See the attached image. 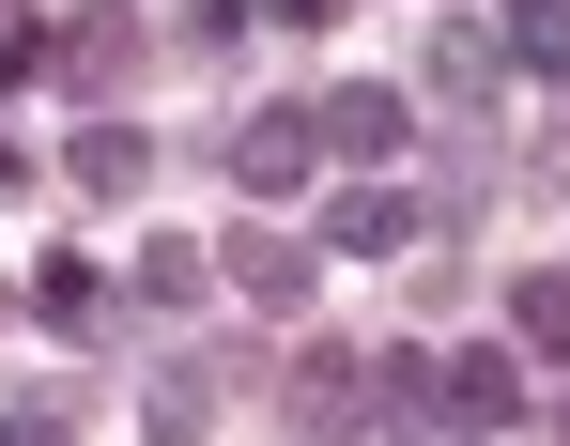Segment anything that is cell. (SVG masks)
<instances>
[{"label":"cell","instance_id":"7","mask_svg":"<svg viewBox=\"0 0 570 446\" xmlns=\"http://www.w3.org/2000/svg\"><path fill=\"white\" fill-rule=\"evenodd\" d=\"M47 62H62V92H124V62H139V16H124V0H108V16H78V31H47Z\"/></svg>","mask_w":570,"mask_h":446},{"label":"cell","instance_id":"1","mask_svg":"<svg viewBox=\"0 0 570 446\" xmlns=\"http://www.w3.org/2000/svg\"><path fill=\"white\" fill-rule=\"evenodd\" d=\"M371 385H385V432H416V446H509V416H524V369H509V355H432V339H385Z\"/></svg>","mask_w":570,"mask_h":446},{"label":"cell","instance_id":"6","mask_svg":"<svg viewBox=\"0 0 570 446\" xmlns=\"http://www.w3.org/2000/svg\"><path fill=\"white\" fill-rule=\"evenodd\" d=\"M216 170L247 185V200H293V185H308V108H247V123L216 139Z\"/></svg>","mask_w":570,"mask_h":446},{"label":"cell","instance_id":"16","mask_svg":"<svg viewBox=\"0 0 570 446\" xmlns=\"http://www.w3.org/2000/svg\"><path fill=\"white\" fill-rule=\"evenodd\" d=\"M31 62H47V31H31V16H0V92L31 78Z\"/></svg>","mask_w":570,"mask_h":446},{"label":"cell","instance_id":"8","mask_svg":"<svg viewBox=\"0 0 570 446\" xmlns=\"http://www.w3.org/2000/svg\"><path fill=\"white\" fill-rule=\"evenodd\" d=\"M216 400H232V385H216L200 355H170L155 385H139V446H200V432H216Z\"/></svg>","mask_w":570,"mask_h":446},{"label":"cell","instance_id":"9","mask_svg":"<svg viewBox=\"0 0 570 446\" xmlns=\"http://www.w3.org/2000/svg\"><path fill=\"white\" fill-rule=\"evenodd\" d=\"M232 293H247V308H308V277H324V247H293V231H232Z\"/></svg>","mask_w":570,"mask_h":446},{"label":"cell","instance_id":"5","mask_svg":"<svg viewBox=\"0 0 570 446\" xmlns=\"http://www.w3.org/2000/svg\"><path fill=\"white\" fill-rule=\"evenodd\" d=\"M308 247H324V262H416V247H432V200H401V185L355 170V200H340Z\"/></svg>","mask_w":570,"mask_h":446},{"label":"cell","instance_id":"11","mask_svg":"<svg viewBox=\"0 0 570 446\" xmlns=\"http://www.w3.org/2000/svg\"><path fill=\"white\" fill-rule=\"evenodd\" d=\"M509 339H524V355H570V262L509 277Z\"/></svg>","mask_w":570,"mask_h":446},{"label":"cell","instance_id":"2","mask_svg":"<svg viewBox=\"0 0 570 446\" xmlns=\"http://www.w3.org/2000/svg\"><path fill=\"white\" fill-rule=\"evenodd\" d=\"M278 432H293V446H355V432H385L371 355H355V339H308V355L278 369Z\"/></svg>","mask_w":570,"mask_h":446},{"label":"cell","instance_id":"10","mask_svg":"<svg viewBox=\"0 0 570 446\" xmlns=\"http://www.w3.org/2000/svg\"><path fill=\"white\" fill-rule=\"evenodd\" d=\"M78 185H94V200H139V185H155V139H139V123H78Z\"/></svg>","mask_w":570,"mask_h":446},{"label":"cell","instance_id":"4","mask_svg":"<svg viewBox=\"0 0 570 446\" xmlns=\"http://www.w3.org/2000/svg\"><path fill=\"white\" fill-rule=\"evenodd\" d=\"M416 92H432L448 123H478V108L509 92V31H493V16H432V47H416Z\"/></svg>","mask_w":570,"mask_h":446},{"label":"cell","instance_id":"3","mask_svg":"<svg viewBox=\"0 0 570 446\" xmlns=\"http://www.w3.org/2000/svg\"><path fill=\"white\" fill-rule=\"evenodd\" d=\"M401 139H416V92L401 78H340L324 108H308V155H340V170H385Z\"/></svg>","mask_w":570,"mask_h":446},{"label":"cell","instance_id":"14","mask_svg":"<svg viewBox=\"0 0 570 446\" xmlns=\"http://www.w3.org/2000/svg\"><path fill=\"white\" fill-rule=\"evenodd\" d=\"M509 62H540V78H570V0H524V16H509Z\"/></svg>","mask_w":570,"mask_h":446},{"label":"cell","instance_id":"12","mask_svg":"<svg viewBox=\"0 0 570 446\" xmlns=\"http://www.w3.org/2000/svg\"><path fill=\"white\" fill-rule=\"evenodd\" d=\"M31 308H47L62 339H108V262H47V277H31Z\"/></svg>","mask_w":570,"mask_h":446},{"label":"cell","instance_id":"15","mask_svg":"<svg viewBox=\"0 0 570 446\" xmlns=\"http://www.w3.org/2000/svg\"><path fill=\"white\" fill-rule=\"evenodd\" d=\"M0 446H78V385H31V400L0 416Z\"/></svg>","mask_w":570,"mask_h":446},{"label":"cell","instance_id":"13","mask_svg":"<svg viewBox=\"0 0 570 446\" xmlns=\"http://www.w3.org/2000/svg\"><path fill=\"white\" fill-rule=\"evenodd\" d=\"M124 277H139V308H200V277H216V262H200V247H170V231H155V247H139V262H124Z\"/></svg>","mask_w":570,"mask_h":446}]
</instances>
